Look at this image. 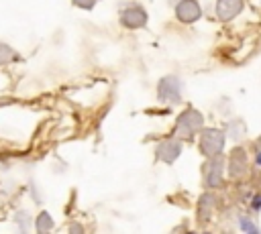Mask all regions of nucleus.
<instances>
[{
  "instance_id": "nucleus-1",
  "label": "nucleus",
  "mask_w": 261,
  "mask_h": 234,
  "mask_svg": "<svg viewBox=\"0 0 261 234\" xmlns=\"http://www.w3.org/2000/svg\"><path fill=\"white\" fill-rule=\"evenodd\" d=\"M241 226H243L245 230H249V232H257V228H255V226H251L247 220H241Z\"/></svg>"
},
{
  "instance_id": "nucleus-2",
  "label": "nucleus",
  "mask_w": 261,
  "mask_h": 234,
  "mask_svg": "<svg viewBox=\"0 0 261 234\" xmlns=\"http://www.w3.org/2000/svg\"><path fill=\"white\" fill-rule=\"evenodd\" d=\"M257 163H261V153H259V155H257Z\"/></svg>"
}]
</instances>
